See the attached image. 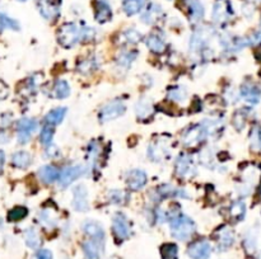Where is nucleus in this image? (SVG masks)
Here are the masks:
<instances>
[{
	"instance_id": "obj_1",
	"label": "nucleus",
	"mask_w": 261,
	"mask_h": 259,
	"mask_svg": "<svg viewBox=\"0 0 261 259\" xmlns=\"http://www.w3.org/2000/svg\"><path fill=\"white\" fill-rule=\"evenodd\" d=\"M96 31L91 27L78 23H65L58 32V41L64 48H71L83 41H90L95 37Z\"/></svg>"
},
{
	"instance_id": "obj_2",
	"label": "nucleus",
	"mask_w": 261,
	"mask_h": 259,
	"mask_svg": "<svg viewBox=\"0 0 261 259\" xmlns=\"http://www.w3.org/2000/svg\"><path fill=\"white\" fill-rule=\"evenodd\" d=\"M195 233V223L185 215H179L171 220V235L177 240H189Z\"/></svg>"
},
{
	"instance_id": "obj_3",
	"label": "nucleus",
	"mask_w": 261,
	"mask_h": 259,
	"mask_svg": "<svg viewBox=\"0 0 261 259\" xmlns=\"http://www.w3.org/2000/svg\"><path fill=\"white\" fill-rule=\"evenodd\" d=\"M214 32L209 28H199L191 34L190 38V51L194 54H206L209 51L208 45L213 37Z\"/></svg>"
},
{
	"instance_id": "obj_4",
	"label": "nucleus",
	"mask_w": 261,
	"mask_h": 259,
	"mask_svg": "<svg viewBox=\"0 0 261 259\" xmlns=\"http://www.w3.org/2000/svg\"><path fill=\"white\" fill-rule=\"evenodd\" d=\"M235 16V11L231 4L230 0H215L214 2L213 9H211V19L215 22L216 24L228 23Z\"/></svg>"
},
{
	"instance_id": "obj_5",
	"label": "nucleus",
	"mask_w": 261,
	"mask_h": 259,
	"mask_svg": "<svg viewBox=\"0 0 261 259\" xmlns=\"http://www.w3.org/2000/svg\"><path fill=\"white\" fill-rule=\"evenodd\" d=\"M206 136H208V130L203 123L194 125L184 132L181 137V142L186 147H195L199 144H201Z\"/></svg>"
},
{
	"instance_id": "obj_6",
	"label": "nucleus",
	"mask_w": 261,
	"mask_h": 259,
	"mask_svg": "<svg viewBox=\"0 0 261 259\" xmlns=\"http://www.w3.org/2000/svg\"><path fill=\"white\" fill-rule=\"evenodd\" d=\"M125 111H126V106H125L124 100L115 99L112 102H108L107 105H105L101 108L98 118H100L101 123L110 122V121H114L116 118L121 117L125 113Z\"/></svg>"
},
{
	"instance_id": "obj_7",
	"label": "nucleus",
	"mask_w": 261,
	"mask_h": 259,
	"mask_svg": "<svg viewBox=\"0 0 261 259\" xmlns=\"http://www.w3.org/2000/svg\"><path fill=\"white\" fill-rule=\"evenodd\" d=\"M175 172L180 178L189 179L195 176L196 167L194 158L189 154H180L175 163Z\"/></svg>"
},
{
	"instance_id": "obj_8",
	"label": "nucleus",
	"mask_w": 261,
	"mask_h": 259,
	"mask_svg": "<svg viewBox=\"0 0 261 259\" xmlns=\"http://www.w3.org/2000/svg\"><path fill=\"white\" fill-rule=\"evenodd\" d=\"M112 233L119 241L125 240L130 236V233H132L130 223L126 216L121 212L115 214L112 218Z\"/></svg>"
},
{
	"instance_id": "obj_9",
	"label": "nucleus",
	"mask_w": 261,
	"mask_h": 259,
	"mask_svg": "<svg viewBox=\"0 0 261 259\" xmlns=\"http://www.w3.org/2000/svg\"><path fill=\"white\" fill-rule=\"evenodd\" d=\"M61 0H37V9L46 21H55L60 16Z\"/></svg>"
},
{
	"instance_id": "obj_10",
	"label": "nucleus",
	"mask_w": 261,
	"mask_h": 259,
	"mask_svg": "<svg viewBox=\"0 0 261 259\" xmlns=\"http://www.w3.org/2000/svg\"><path fill=\"white\" fill-rule=\"evenodd\" d=\"M38 128V123L33 118H22L17 125V137L21 144H26L31 140L32 135Z\"/></svg>"
},
{
	"instance_id": "obj_11",
	"label": "nucleus",
	"mask_w": 261,
	"mask_h": 259,
	"mask_svg": "<svg viewBox=\"0 0 261 259\" xmlns=\"http://www.w3.org/2000/svg\"><path fill=\"white\" fill-rule=\"evenodd\" d=\"M84 174L85 168L83 167V165H71V167L65 168V169L60 173L59 184H60V187L65 188V187L70 186L73 182H75L78 178L84 176Z\"/></svg>"
},
{
	"instance_id": "obj_12",
	"label": "nucleus",
	"mask_w": 261,
	"mask_h": 259,
	"mask_svg": "<svg viewBox=\"0 0 261 259\" xmlns=\"http://www.w3.org/2000/svg\"><path fill=\"white\" fill-rule=\"evenodd\" d=\"M240 95L245 102L250 105H257L261 98L260 86L252 81H245L240 88Z\"/></svg>"
},
{
	"instance_id": "obj_13",
	"label": "nucleus",
	"mask_w": 261,
	"mask_h": 259,
	"mask_svg": "<svg viewBox=\"0 0 261 259\" xmlns=\"http://www.w3.org/2000/svg\"><path fill=\"white\" fill-rule=\"evenodd\" d=\"M73 207L78 212H85L90 209L88 189L84 184H78L73 189Z\"/></svg>"
},
{
	"instance_id": "obj_14",
	"label": "nucleus",
	"mask_w": 261,
	"mask_h": 259,
	"mask_svg": "<svg viewBox=\"0 0 261 259\" xmlns=\"http://www.w3.org/2000/svg\"><path fill=\"white\" fill-rule=\"evenodd\" d=\"M148 157H149L152 162L156 163H161L168 159L169 147L167 142L162 141V140H157L153 144L149 145V147H148Z\"/></svg>"
},
{
	"instance_id": "obj_15",
	"label": "nucleus",
	"mask_w": 261,
	"mask_h": 259,
	"mask_svg": "<svg viewBox=\"0 0 261 259\" xmlns=\"http://www.w3.org/2000/svg\"><path fill=\"white\" fill-rule=\"evenodd\" d=\"M216 246L219 250H227L235 244V234L228 226H222L214 233Z\"/></svg>"
},
{
	"instance_id": "obj_16",
	"label": "nucleus",
	"mask_w": 261,
	"mask_h": 259,
	"mask_svg": "<svg viewBox=\"0 0 261 259\" xmlns=\"http://www.w3.org/2000/svg\"><path fill=\"white\" fill-rule=\"evenodd\" d=\"M147 182H148V178L144 170L133 169L127 173L126 183L130 191H134V192L140 191L142 188H144Z\"/></svg>"
},
{
	"instance_id": "obj_17",
	"label": "nucleus",
	"mask_w": 261,
	"mask_h": 259,
	"mask_svg": "<svg viewBox=\"0 0 261 259\" xmlns=\"http://www.w3.org/2000/svg\"><path fill=\"white\" fill-rule=\"evenodd\" d=\"M162 17H163V9H162V7L157 3H149L147 6V8L143 11L140 19L145 24L152 26V24L158 23L162 19Z\"/></svg>"
},
{
	"instance_id": "obj_18",
	"label": "nucleus",
	"mask_w": 261,
	"mask_h": 259,
	"mask_svg": "<svg viewBox=\"0 0 261 259\" xmlns=\"http://www.w3.org/2000/svg\"><path fill=\"white\" fill-rule=\"evenodd\" d=\"M188 254L191 259H206L211 254V245L206 240H198L191 244L188 249Z\"/></svg>"
},
{
	"instance_id": "obj_19",
	"label": "nucleus",
	"mask_w": 261,
	"mask_h": 259,
	"mask_svg": "<svg viewBox=\"0 0 261 259\" xmlns=\"http://www.w3.org/2000/svg\"><path fill=\"white\" fill-rule=\"evenodd\" d=\"M95 19L101 24H105L112 19V9L106 0L95 2Z\"/></svg>"
},
{
	"instance_id": "obj_20",
	"label": "nucleus",
	"mask_w": 261,
	"mask_h": 259,
	"mask_svg": "<svg viewBox=\"0 0 261 259\" xmlns=\"http://www.w3.org/2000/svg\"><path fill=\"white\" fill-rule=\"evenodd\" d=\"M147 47L154 54H162L167 47V42L161 32H153L145 39Z\"/></svg>"
},
{
	"instance_id": "obj_21",
	"label": "nucleus",
	"mask_w": 261,
	"mask_h": 259,
	"mask_svg": "<svg viewBox=\"0 0 261 259\" xmlns=\"http://www.w3.org/2000/svg\"><path fill=\"white\" fill-rule=\"evenodd\" d=\"M135 112H137L138 118H140V120L151 118L154 113L153 102L149 98H140L135 105Z\"/></svg>"
},
{
	"instance_id": "obj_22",
	"label": "nucleus",
	"mask_w": 261,
	"mask_h": 259,
	"mask_svg": "<svg viewBox=\"0 0 261 259\" xmlns=\"http://www.w3.org/2000/svg\"><path fill=\"white\" fill-rule=\"evenodd\" d=\"M103 250V243L102 241L95 240L91 239L83 243V253H84L87 259H98L102 254Z\"/></svg>"
},
{
	"instance_id": "obj_23",
	"label": "nucleus",
	"mask_w": 261,
	"mask_h": 259,
	"mask_svg": "<svg viewBox=\"0 0 261 259\" xmlns=\"http://www.w3.org/2000/svg\"><path fill=\"white\" fill-rule=\"evenodd\" d=\"M37 176L44 183L46 184H51L54 183L55 181H59V177H60V172L56 167L54 165H44L38 169L37 172Z\"/></svg>"
},
{
	"instance_id": "obj_24",
	"label": "nucleus",
	"mask_w": 261,
	"mask_h": 259,
	"mask_svg": "<svg viewBox=\"0 0 261 259\" xmlns=\"http://www.w3.org/2000/svg\"><path fill=\"white\" fill-rule=\"evenodd\" d=\"M83 230L87 234L88 236H91V239H95V240L102 241L105 243V231L103 228L98 223L92 220H88L83 224Z\"/></svg>"
},
{
	"instance_id": "obj_25",
	"label": "nucleus",
	"mask_w": 261,
	"mask_h": 259,
	"mask_svg": "<svg viewBox=\"0 0 261 259\" xmlns=\"http://www.w3.org/2000/svg\"><path fill=\"white\" fill-rule=\"evenodd\" d=\"M38 221L41 223V225L48 229L55 228L58 224V212L51 207H45L38 214Z\"/></svg>"
},
{
	"instance_id": "obj_26",
	"label": "nucleus",
	"mask_w": 261,
	"mask_h": 259,
	"mask_svg": "<svg viewBox=\"0 0 261 259\" xmlns=\"http://www.w3.org/2000/svg\"><path fill=\"white\" fill-rule=\"evenodd\" d=\"M188 12L189 17L193 22H199L204 18V6L201 4L200 0H188Z\"/></svg>"
},
{
	"instance_id": "obj_27",
	"label": "nucleus",
	"mask_w": 261,
	"mask_h": 259,
	"mask_svg": "<svg viewBox=\"0 0 261 259\" xmlns=\"http://www.w3.org/2000/svg\"><path fill=\"white\" fill-rule=\"evenodd\" d=\"M167 98H168L169 100H172V102L181 103L182 105V103H185L186 100H188L189 92L185 86H181V85L172 86V88H169L168 89V92H167Z\"/></svg>"
},
{
	"instance_id": "obj_28",
	"label": "nucleus",
	"mask_w": 261,
	"mask_h": 259,
	"mask_svg": "<svg viewBox=\"0 0 261 259\" xmlns=\"http://www.w3.org/2000/svg\"><path fill=\"white\" fill-rule=\"evenodd\" d=\"M228 214L233 223H240L246 216V203L243 201H235L228 209Z\"/></svg>"
},
{
	"instance_id": "obj_29",
	"label": "nucleus",
	"mask_w": 261,
	"mask_h": 259,
	"mask_svg": "<svg viewBox=\"0 0 261 259\" xmlns=\"http://www.w3.org/2000/svg\"><path fill=\"white\" fill-rule=\"evenodd\" d=\"M70 85L65 80H56L53 86L51 95L55 99H65V98H68L70 95Z\"/></svg>"
},
{
	"instance_id": "obj_30",
	"label": "nucleus",
	"mask_w": 261,
	"mask_h": 259,
	"mask_svg": "<svg viewBox=\"0 0 261 259\" xmlns=\"http://www.w3.org/2000/svg\"><path fill=\"white\" fill-rule=\"evenodd\" d=\"M32 157L27 151H17L12 155V164L18 169H27L31 165Z\"/></svg>"
},
{
	"instance_id": "obj_31",
	"label": "nucleus",
	"mask_w": 261,
	"mask_h": 259,
	"mask_svg": "<svg viewBox=\"0 0 261 259\" xmlns=\"http://www.w3.org/2000/svg\"><path fill=\"white\" fill-rule=\"evenodd\" d=\"M65 115H66V108L65 107L55 108V110L50 111V112L46 115L45 121H46V123H48V125H51V126L59 125V123L63 122Z\"/></svg>"
},
{
	"instance_id": "obj_32",
	"label": "nucleus",
	"mask_w": 261,
	"mask_h": 259,
	"mask_svg": "<svg viewBox=\"0 0 261 259\" xmlns=\"http://www.w3.org/2000/svg\"><path fill=\"white\" fill-rule=\"evenodd\" d=\"M24 240H26L27 246H29L31 249H37L41 245V236L34 228L27 229L24 233Z\"/></svg>"
},
{
	"instance_id": "obj_33",
	"label": "nucleus",
	"mask_w": 261,
	"mask_h": 259,
	"mask_svg": "<svg viewBox=\"0 0 261 259\" xmlns=\"http://www.w3.org/2000/svg\"><path fill=\"white\" fill-rule=\"evenodd\" d=\"M144 0H124L122 2V9L127 16H135L143 9Z\"/></svg>"
},
{
	"instance_id": "obj_34",
	"label": "nucleus",
	"mask_w": 261,
	"mask_h": 259,
	"mask_svg": "<svg viewBox=\"0 0 261 259\" xmlns=\"http://www.w3.org/2000/svg\"><path fill=\"white\" fill-rule=\"evenodd\" d=\"M137 56V51H122V53L117 56V65H119V68H124L125 70H126V69H129L130 65L134 63Z\"/></svg>"
},
{
	"instance_id": "obj_35",
	"label": "nucleus",
	"mask_w": 261,
	"mask_h": 259,
	"mask_svg": "<svg viewBox=\"0 0 261 259\" xmlns=\"http://www.w3.org/2000/svg\"><path fill=\"white\" fill-rule=\"evenodd\" d=\"M250 146L252 151H261V126H253L250 132Z\"/></svg>"
},
{
	"instance_id": "obj_36",
	"label": "nucleus",
	"mask_w": 261,
	"mask_h": 259,
	"mask_svg": "<svg viewBox=\"0 0 261 259\" xmlns=\"http://www.w3.org/2000/svg\"><path fill=\"white\" fill-rule=\"evenodd\" d=\"M21 28L19 27V23L16 21V19L11 18L7 14L0 13V33L6 29H12V31H18Z\"/></svg>"
},
{
	"instance_id": "obj_37",
	"label": "nucleus",
	"mask_w": 261,
	"mask_h": 259,
	"mask_svg": "<svg viewBox=\"0 0 261 259\" xmlns=\"http://www.w3.org/2000/svg\"><path fill=\"white\" fill-rule=\"evenodd\" d=\"M77 69L80 74L88 75V74L93 73V71L97 69V60H96L95 58L84 59V60H82L79 64H78Z\"/></svg>"
},
{
	"instance_id": "obj_38",
	"label": "nucleus",
	"mask_w": 261,
	"mask_h": 259,
	"mask_svg": "<svg viewBox=\"0 0 261 259\" xmlns=\"http://www.w3.org/2000/svg\"><path fill=\"white\" fill-rule=\"evenodd\" d=\"M120 38H121V41L124 42V43L135 45V43H138V42L142 39V34H140V32H138L137 29L130 28V29H126V31L122 32Z\"/></svg>"
},
{
	"instance_id": "obj_39",
	"label": "nucleus",
	"mask_w": 261,
	"mask_h": 259,
	"mask_svg": "<svg viewBox=\"0 0 261 259\" xmlns=\"http://www.w3.org/2000/svg\"><path fill=\"white\" fill-rule=\"evenodd\" d=\"M27 215H28V210L26 207L17 206L8 212V221H11V223H18V221L23 220Z\"/></svg>"
},
{
	"instance_id": "obj_40",
	"label": "nucleus",
	"mask_w": 261,
	"mask_h": 259,
	"mask_svg": "<svg viewBox=\"0 0 261 259\" xmlns=\"http://www.w3.org/2000/svg\"><path fill=\"white\" fill-rule=\"evenodd\" d=\"M177 255H179V248L176 244L167 243L161 246L162 259H177Z\"/></svg>"
},
{
	"instance_id": "obj_41",
	"label": "nucleus",
	"mask_w": 261,
	"mask_h": 259,
	"mask_svg": "<svg viewBox=\"0 0 261 259\" xmlns=\"http://www.w3.org/2000/svg\"><path fill=\"white\" fill-rule=\"evenodd\" d=\"M127 199V194L120 189H112L108 193V201L114 204H124Z\"/></svg>"
},
{
	"instance_id": "obj_42",
	"label": "nucleus",
	"mask_w": 261,
	"mask_h": 259,
	"mask_svg": "<svg viewBox=\"0 0 261 259\" xmlns=\"http://www.w3.org/2000/svg\"><path fill=\"white\" fill-rule=\"evenodd\" d=\"M53 137H54L53 127H50L49 125L45 126V127L41 130V134H40L41 144L45 145V146H50L51 142H53Z\"/></svg>"
},
{
	"instance_id": "obj_43",
	"label": "nucleus",
	"mask_w": 261,
	"mask_h": 259,
	"mask_svg": "<svg viewBox=\"0 0 261 259\" xmlns=\"http://www.w3.org/2000/svg\"><path fill=\"white\" fill-rule=\"evenodd\" d=\"M100 145H98L97 141H92L88 146V160L92 163L93 165L98 162V157H100Z\"/></svg>"
},
{
	"instance_id": "obj_44",
	"label": "nucleus",
	"mask_w": 261,
	"mask_h": 259,
	"mask_svg": "<svg viewBox=\"0 0 261 259\" xmlns=\"http://www.w3.org/2000/svg\"><path fill=\"white\" fill-rule=\"evenodd\" d=\"M246 117H247V116H246L245 111H242V110L237 111V112H236L235 115H233L232 123H233V126H235V127L237 128L238 131H241V130H242V128L245 127Z\"/></svg>"
},
{
	"instance_id": "obj_45",
	"label": "nucleus",
	"mask_w": 261,
	"mask_h": 259,
	"mask_svg": "<svg viewBox=\"0 0 261 259\" xmlns=\"http://www.w3.org/2000/svg\"><path fill=\"white\" fill-rule=\"evenodd\" d=\"M245 248L248 253H252V251L256 249V235H253L252 231H250V233L246 235Z\"/></svg>"
},
{
	"instance_id": "obj_46",
	"label": "nucleus",
	"mask_w": 261,
	"mask_h": 259,
	"mask_svg": "<svg viewBox=\"0 0 261 259\" xmlns=\"http://www.w3.org/2000/svg\"><path fill=\"white\" fill-rule=\"evenodd\" d=\"M46 155H48L49 158H56L60 155V150H59L58 146H55V145L51 144L50 146H48V150H46Z\"/></svg>"
},
{
	"instance_id": "obj_47",
	"label": "nucleus",
	"mask_w": 261,
	"mask_h": 259,
	"mask_svg": "<svg viewBox=\"0 0 261 259\" xmlns=\"http://www.w3.org/2000/svg\"><path fill=\"white\" fill-rule=\"evenodd\" d=\"M36 259H53V254L48 249H41L36 253Z\"/></svg>"
},
{
	"instance_id": "obj_48",
	"label": "nucleus",
	"mask_w": 261,
	"mask_h": 259,
	"mask_svg": "<svg viewBox=\"0 0 261 259\" xmlns=\"http://www.w3.org/2000/svg\"><path fill=\"white\" fill-rule=\"evenodd\" d=\"M9 94V89L8 86L3 83V81H0V100L6 99Z\"/></svg>"
},
{
	"instance_id": "obj_49",
	"label": "nucleus",
	"mask_w": 261,
	"mask_h": 259,
	"mask_svg": "<svg viewBox=\"0 0 261 259\" xmlns=\"http://www.w3.org/2000/svg\"><path fill=\"white\" fill-rule=\"evenodd\" d=\"M4 164H6V154H4L3 150H0V174L3 172Z\"/></svg>"
},
{
	"instance_id": "obj_50",
	"label": "nucleus",
	"mask_w": 261,
	"mask_h": 259,
	"mask_svg": "<svg viewBox=\"0 0 261 259\" xmlns=\"http://www.w3.org/2000/svg\"><path fill=\"white\" fill-rule=\"evenodd\" d=\"M0 225H2V218H0Z\"/></svg>"
},
{
	"instance_id": "obj_51",
	"label": "nucleus",
	"mask_w": 261,
	"mask_h": 259,
	"mask_svg": "<svg viewBox=\"0 0 261 259\" xmlns=\"http://www.w3.org/2000/svg\"><path fill=\"white\" fill-rule=\"evenodd\" d=\"M18 2H26V0H18Z\"/></svg>"
},
{
	"instance_id": "obj_52",
	"label": "nucleus",
	"mask_w": 261,
	"mask_h": 259,
	"mask_svg": "<svg viewBox=\"0 0 261 259\" xmlns=\"http://www.w3.org/2000/svg\"><path fill=\"white\" fill-rule=\"evenodd\" d=\"M258 259H261V253H260V256H258Z\"/></svg>"
}]
</instances>
